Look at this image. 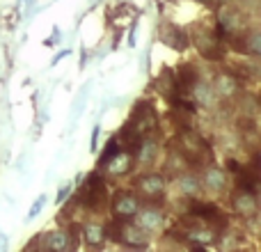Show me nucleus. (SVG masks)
Wrapping results in <instances>:
<instances>
[{
	"label": "nucleus",
	"instance_id": "obj_11",
	"mask_svg": "<svg viewBox=\"0 0 261 252\" xmlns=\"http://www.w3.org/2000/svg\"><path fill=\"white\" fill-rule=\"evenodd\" d=\"M130 165H133V156H130V154H119L117 152L103 167H108L110 174H126V172L130 170Z\"/></svg>",
	"mask_w": 261,
	"mask_h": 252
},
{
	"label": "nucleus",
	"instance_id": "obj_14",
	"mask_svg": "<svg viewBox=\"0 0 261 252\" xmlns=\"http://www.w3.org/2000/svg\"><path fill=\"white\" fill-rule=\"evenodd\" d=\"M190 90H193V96H195V101L197 104H213V87L211 85H206V83H199V81H195L193 85H190Z\"/></svg>",
	"mask_w": 261,
	"mask_h": 252
},
{
	"label": "nucleus",
	"instance_id": "obj_7",
	"mask_svg": "<svg viewBox=\"0 0 261 252\" xmlns=\"http://www.w3.org/2000/svg\"><path fill=\"white\" fill-rule=\"evenodd\" d=\"M161 225H163V213L158 211L156 207H149V209H142V211H140L138 227H142L147 234H149V232L161 230Z\"/></svg>",
	"mask_w": 261,
	"mask_h": 252
},
{
	"label": "nucleus",
	"instance_id": "obj_5",
	"mask_svg": "<svg viewBox=\"0 0 261 252\" xmlns=\"http://www.w3.org/2000/svg\"><path fill=\"white\" fill-rule=\"evenodd\" d=\"M245 28V21H243V14L239 9H231V7H225L220 12V30L222 32H239Z\"/></svg>",
	"mask_w": 261,
	"mask_h": 252
},
{
	"label": "nucleus",
	"instance_id": "obj_2",
	"mask_svg": "<svg viewBox=\"0 0 261 252\" xmlns=\"http://www.w3.org/2000/svg\"><path fill=\"white\" fill-rule=\"evenodd\" d=\"M103 195H106V186H103V181H101V177L92 174L90 181L85 184V188H83L81 199L87 204V207H96V204L103 199Z\"/></svg>",
	"mask_w": 261,
	"mask_h": 252
},
{
	"label": "nucleus",
	"instance_id": "obj_8",
	"mask_svg": "<svg viewBox=\"0 0 261 252\" xmlns=\"http://www.w3.org/2000/svg\"><path fill=\"white\" fill-rule=\"evenodd\" d=\"M234 209L236 213H241V216H252L254 211H257V199H254V193L252 190H241L239 195L234 197Z\"/></svg>",
	"mask_w": 261,
	"mask_h": 252
},
{
	"label": "nucleus",
	"instance_id": "obj_16",
	"mask_svg": "<svg viewBox=\"0 0 261 252\" xmlns=\"http://www.w3.org/2000/svg\"><path fill=\"white\" fill-rule=\"evenodd\" d=\"M153 154H156V144L149 142V140H140L138 144H135V156H138L140 163H149L153 158Z\"/></svg>",
	"mask_w": 261,
	"mask_h": 252
},
{
	"label": "nucleus",
	"instance_id": "obj_10",
	"mask_svg": "<svg viewBox=\"0 0 261 252\" xmlns=\"http://www.w3.org/2000/svg\"><path fill=\"white\" fill-rule=\"evenodd\" d=\"M213 92H218L220 96H234L236 92H239V81H236V76H231V73H220V76L216 78Z\"/></svg>",
	"mask_w": 261,
	"mask_h": 252
},
{
	"label": "nucleus",
	"instance_id": "obj_18",
	"mask_svg": "<svg viewBox=\"0 0 261 252\" xmlns=\"http://www.w3.org/2000/svg\"><path fill=\"white\" fill-rule=\"evenodd\" d=\"M179 186H181V193L184 195H195L199 190V181L195 179V177H184Z\"/></svg>",
	"mask_w": 261,
	"mask_h": 252
},
{
	"label": "nucleus",
	"instance_id": "obj_21",
	"mask_svg": "<svg viewBox=\"0 0 261 252\" xmlns=\"http://www.w3.org/2000/svg\"><path fill=\"white\" fill-rule=\"evenodd\" d=\"M67 193H69V188H64V190H60V195H58V199H60V202H62V199H64V197H67Z\"/></svg>",
	"mask_w": 261,
	"mask_h": 252
},
{
	"label": "nucleus",
	"instance_id": "obj_13",
	"mask_svg": "<svg viewBox=\"0 0 261 252\" xmlns=\"http://www.w3.org/2000/svg\"><path fill=\"white\" fill-rule=\"evenodd\" d=\"M236 46H239V48H243L245 53H250V55H259V51H261V35L257 30L248 32V35H243V39L236 41Z\"/></svg>",
	"mask_w": 261,
	"mask_h": 252
},
{
	"label": "nucleus",
	"instance_id": "obj_17",
	"mask_svg": "<svg viewBox=\"0 0 261 252\" xmlns=\"http://www.w3.org/2000/svg\"><path fill=\"white\" fill-rule=\"evenodd\" d=\"M44 248L48 250H67L69 248V236L58 232V234H46V243Z\"/></svg>",
	"mask_w": 261,
	"mask_h": 252
},
{
	"label": "nucleus",
	"instance_id": "obj_3",
	"mask_svg": "<svg viewBox=\"0 0 261 252\" xmlns=\"http://www.w3.org/2000/svg\"><path fill=\"white\" fill-rule=\"evenodd\" d=\"M195 44H197L199 53L206 55V58H220V41L213 32H197L195 35Z\"/></svg>",
	"mask_w": 261,
	"mask_h": 252
},
{
	"label": "nucleus",
	"instance_id": "obj_15",
	"mask_svg": "<svg viewBox=\"0 0 261 252\" xmlns=\"http://www.w3.org/2000/svg\"><path fill=\"white\" fill-rule=\"evenodd\" d=\"M85 241H87V245H101L103 243V239H106V227L103 225H96V222H90V225L85 227Z\"/></svg>",
	"mask_w": 261,
	"mask_h": 252
},
{
	"label": "nucleus",
	"instance_id": "obj_22",
	"mask_svg": "<svg viewBox=\"0 0 261 252\" xmlns=\"http://www.w3.org/2000/svg\"><path fill=\"white\" fill-rule=\"evenodd\" d=\"M199 3H211V0H199Z\"/></svg>",
	"mask_w": 261,
	"mask_h": 252
},
{
	"label": "nucleus",
	"instance_id": "obj_9",
	"mask_svg": "<svg viewBox=\"0 0 261 252\" xmlns=\"http://www.w3.org/2000/svg\"><path fill=\"white\" fill-rule=\"evenodd\" d=\"M186 239L197 245H211V243H216L218 236H216V232L208 230V227H188V230H186Z\"/></svg>",
	"mask_w": 261,
	"mask_h": 252
},
{
	"label": "nucleus",
	"instance_id": "obj_6",
	"mask_svg": "<svg viewBox=\"0 0 261 252\" xmlns=\"http://www.w3.org/2000/svg\"><path fill=\"white\" fill-rule=\"evenodd\" d=\"M138 197L130 193H122L117 199H115V216L117 218H124V220H128V218H133L135 213H138Z\"/></svg>",
	"mask_w": 261,
	"mask_h": 252
},
{
	"label": "nucleus",
	"instance_id": "obj_20",
	"mask_svg": "<svg viewBox=\"0 0 261 252\" xmlns=\"http://www.w3.org/2000/svg\"><path fill=\"white\" fill-rule=\"evenodd\" d=\"M44 199H46V197H44V195H41V197H39V199H37V202H35V207H32V211H30V218H35L37 213H39L41 209H44Z\"/></svg>",
	"mask_w": 261,
	"mask_h": 252
},
{
	"label": "nucleus",
	"instance_id": "obj_12",
	"mask_svg": "<svg viewBox=\"0 0 261 252\" xmlns=\"http://www.w3.org/2000/svg\"><path fill=\"white\" fill-rule=\"evenodd\" d=\"M204 184H206V188H211V190H225L227 174L222 170H218V167H208L206 174H204Z\"/></svg>",
	"mask_w": 261,
	"mask_h": 252
},
{
	"label": "nucleus",
	"instance_id": "obj_4",
	"mask_svg": "<svg viewBox=\"0 0 261 252\" xmlns=\"http://www.w3.org/2000/svg\"><path fill=\"white\" fill-rule=\"evenodd\" d=\"M138 190L144 197H161L165 190V179L161 174H147L138 181Z\"/></svg>",
	"mask_w": 261,
	"mask_h": 252
},
{
	"label": "nucleus",
	"instance_id": "obj_1",
	"mask_svg": "<svg viewBox=\"0 0 261 252\" xmlns=\"http://www.w3.org/2000/svg\"><path fill=\"white\" fill-rule=\"evenodd\" d=\"M117 239H122L130 248H144L147 245V232L142 227L133 225V222H126L124 218H117Z\"/></svg>",
	"mask_w": 261,
	"mask_h": 252
},
{
	"label": "nucleus",
	"instance_id": "obj_19",
	"mask_svg": "<svg viewBox=\"0 0 261 252\" xmlns=\"http://www.w3.org/2000/svg\"><path fill=\"white\" fill-rule=\"evenodd\" d=\"M117 152H119V147H117V140H110V142H108V149H106V152L101 154V165H106V163H108L110 158H113Z\"/></svg>",
	"mask_w": 261,
	"mask_h": 252
}]
</instances>
